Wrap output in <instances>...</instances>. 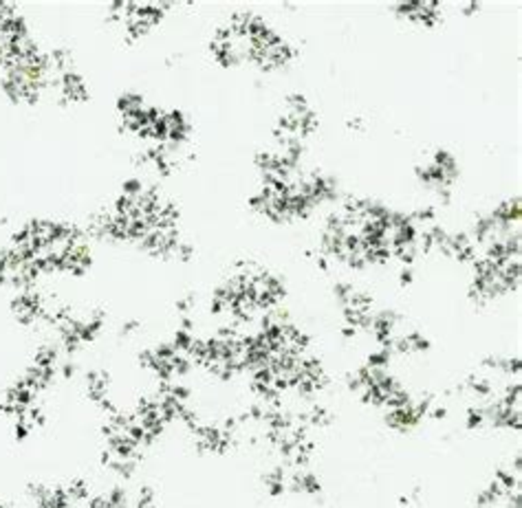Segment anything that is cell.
Here are the masks:
<instances>
[{
    "instance_id": "cell-1",
    "label": "cell",
    "mask_w": 522,
    "mask_h": 508,
    "mask_svg": "<svg viewBox=\"0 0 522 508\" xmlns=\"http://www.w3.org/2000/svg\"><path fill=\"white\" fill-rule=\"evenodd\" d=\"M412 266H403L401 271H399V282H401V286H408V284H412Z\"/></svg>"
}]
</instances>
